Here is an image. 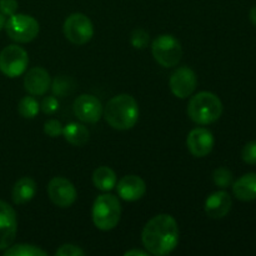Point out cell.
Returning a JSON list of instances; mask_svg holds the SVG:
<instances>
[{"label": "cell", "instance_id": "4", "mask_svg": "<svg viewBox=\"0 0 256 256\" xmlns=\"http://www.w3.org/2000/svg\"><path fill=\"white\" fill-rule=\"evenodd\" d=\"M92 222L102 232L115 229L122 216V205L115 195L102 194L95 199L92 205Z\"/></svg>", "mask_w": 256, "mask_h": 256}, {"label": "cell", "instance_id": "27", "mask_svg": "<svg viewBox=\"0 0 256 256\" xmlns=\"http://www.w3.org/2000/svg\"><path fill=\"white\" fill-rule=\"evenodd\" d=\"M242 159L246 164H256V140L250 142L242 148Z\"/></svg>", "mask_w": 256, "mask_h": 256}, {"label": "cell", "instance_id": "17", "mask_svg": "<svg viewBox=\"0 0 256 256\" xmlns=\"http://www.w3.org/2000/svg\"><path fill=\"white\" fill-rule=\"evenodd\" d=\"M232 192L240 202L256 200V172L242 175L232 184Z\"/></svg>", "mask_w": 256, "mask_h": 256}, {"label": "cell", "instance_id": "9", "mask_svg": "<svg viewBox=\"0 0 256 256\" xmlns=\"http://www.w3.org/2000/svg\"><path fill=\"white\" fill-rule=\"evenodd\" d=\"M48 195L52 204L59 208L72 206L78 198L74 184L62 176H55L50 180L48 184Z\"/></svg>", "mask_w": 256, "mask_h": 256}, {"label": "cell", "instance_id": "22", "mask_svg": "<svg viewBox=\"0 0 256 256\" xmlns=\"http://www.w3.org/2000/svg\"><path fill=\"white\" fill-rule=\"evenodd\" d=\"M46 252L40 248L30 244H18L14 246H9L4 256H46Z\"/></svg>", "mask_w": 256, "mask_h": 256}, {"label": "cell", "instance_id": "5", "mask_svg": "<svg viewBox=\"0 0 256 256\" xmlns=\"http://www.w3.org/2000/svg\"><path fill=\"white\" fill-rule=\"evenodd\" d=\"M152 52L158 64L164 68H172L182 60V48L174 35L162 34L152 42Z\"/></svg>", "mask_w": 256, "mask_h": 256}, {"label": "cell", "instance_id": "21", "mask_svg": "<svg viewBox=\"0 0 256 256\" xmlns=\"http://www.w3.org/2000/svg\"><path fill=\"white\" fill-rule=\"evenodd\" d=\"M50 88H52L55 96L64 98L74 92L75 82L70 76H66V75H60V76L55 78Z\"/></svg>", "mask_w": 256, "mask_h": 256}, {"label": "cell", "instance_id": "32", "mask_svg": "<svg viewBox=\"0 0 256 256\" xmlns=\"http://www.w3.org/2000/svg\"><path fill=\"white\" fill-rule=\"evenodd\" d=\"M249 16H250V20H252V24L255 25L256 26V5L254 8H252V10H250V14H249Z\"/></svg>", "mask_w": 256, "mask_h": 256}, {"label": "cell", "instance_id": "18", "mask_svg": "<svg viewBox=\"0 0 256 256\" xmlns=\"http://www.w3.org/2000/svg\"><path fill=\"white\" fill-rule=\"evenodd\" d=\"M36 194V182L32 178L24 176L18 180L12 190V199L16 205L26 204Z\"/></svg>", "mask_w": 256, "mask_h": 256}, {"label": "cell", "instance_id": "7", "mask_svg": "<svg viewBox=\"0 0 256 256\" xmlns=\"http://www.w3.org/2000/svg\"><path fill=\"white\" fill-rule=\"evenodd\" d=\"M64 35L72 44L84 45L94 36V26L89 18L82 12H72L62 25Z\"/></svg>", "mask_w": 256, "mask_h": 256}, {"label": "cell", "instance_id": "1", "mask_svg": "<svg viewBox=\"0 0 256 256\" xmlns=\"http://www.w3.org/2000/svg\"><path fill=\"white\" fill-rule=\"evenodd\" d=\"M142 242L149 254H170L179 242V228L172 215L159 214L146 222L142 232Z\"/></svg>", "mask_w": 256, "mask_h": 256}, {"label": "cell", "instance_id": "20", "mask_svg": "<svg viewBox=\"0 0 256 256\" xmlns=\"http://www.w3.org/2000/svg\"><path fill=\"white\" fill-rule=\"evenodd\" d=\"M92 182L95 188L102 192H112L116 186V174L109 166H100L92 172Z\"/></svg>", "mask_w": 256, "mask_h": 256}, {"label": "cell", "instance_id": "28", "mask_svg": "<svg viewBox=\"0 0 256 256\" xmlns=\"http://www.w3.org/2000/svg\"><path fill=\"white\" fill-rule=\"evenodd\" d=\"M56 256H84V250L80 249L79 246L74 244H64L56 250L55 252Z\"/></svg>", "mask_w": 256, "mask_h": 256}, {"label": "cell", "instance_id": "8", "mask_svg": "<svg viewBox=\"0 0 256 256\" xmlns=\"http://www.w3.org/2000/svg\"><path fill=\"white\" fill-rule=\"evenodd\" d=\"M29 64L26 50L19 45H8L0 52V72L8 78L22 75Z\"/></svg>", "mask_w": 256, "mask_h": 256}, {"label": "cell", "instance_id": "23", "mask_svg": "<svg viewBox=\"0 0 256 256\" xmlns=\"http://www.w3.org/2000/svg\"><path fill=\"white\" fill-rule=\"evenodd\" d=\"M40 110V104L34 96H24L18 105V112L25 119H34Z\"/></svg>", "mask_w": 256, "mask_h": 256}, {"label": "cell", "instance_id": "13", "mask_svg": "<svg viewBox=\"0 0 256 256\" xmlns=\"http://www.w3.org/2000/svg\"><path fill=\"white\" fill-rule=\"evenodd\" d=\"M214 144V135L206 128H195L186 138L188 149L195 158L208 156L212 152Z\"/></svg>", "mask_w": 256, "mask_h": 256}, {"label": "cell", "instance_id": "15", "mask_svg": "<svg viewBox=\"0 0 256 256\" xmlns=\"http://www.w3.org/2000/svg\"><path fill=\"white\" fill-rule=\"evenodd\" d=\"M116 192L125 202H138L146 192V184L138 175H125L116 182Z\"/></svg>", "mask_w": 256, "mask_h": 256}, {"label": "cell", "instance_id": "10", "mask_svg": "<svg viewBox=\"0 0 256 256\" xmlns=\"http://www.w3.org/2000/svg\"><path fill=\"white\" fill-rule=\"evenodd\" d=\"M170 90L179 99H186L192 96L198 85L196 74L188 66L178 68L172 74L169 80Z\"/></svg>", "mask_w": 256, "mask_h": 256}, {"label": "cell", "instance_id": "16", "mask_svg": "<svg viewBox=\"0 0 256 256\" xmlns=\"http://www.w3.org/2000/svg\"><path fill=\"white\" fill-rule=\"evenodd\" d=\"M232 206V196L229 195V192H224V190H219V192L210 194L204 204L205 212L212 219H222V218L226 216Z\"/></svg>", "mask_w": 256, "mask_h": 256}, {"label": "cell", "instance_id": "30", "mask_svg": "<svg viewBox=\"0 0 256 256\" xmlns=\"http://www.w3.org/2000/svg\"><path fill=\"white\" fill-rule=\"evenodd\" d=\"M18 10V2L16 0H0V12L4 14L5 16L15 14Z\"/></svg>", "mask_w": 256, "mask_h": 256}, {"label": "cell", "instance_id": "29", "mask_svg": "<svg viewBox=\"0 0 256 256\" xmlns=\"http://www.w3.org/2000/svg\"><path fill=\"white\" fill-rule=\"evenodd\" d=\"M40 109L42 110V112L45 114H54V112H58L59 109V102L55 96H45L42 99V104H40Z\"/></svg>", "mask_w": 256, "mask_h": 256}, {"label": "cell", "instance_id": "6", "mask_svg": "<svg viewBox=\"0 0 256 256\" xmlns=\"http://www.w3.org/2000/svg\"><path fill=\"white\" fill-rule=\"evenodd\" d=\"M5 32L14 42L25 44L30 42L39 34V22L35 18L26 14H12L5 22Z\"/></svg>", "mask_w": 256, "mask_h": 256}, {"label": "cell", "instance_id": "11", "mask_svg": "<svg viewBox=\"0 0 256 256\" xmlns=\"http://www.w3.org/2000/svg\"><path fill=\"white\" fill-rule=\"evenodd\" d=\"M74 114L80 122L94 124L99 122L102 116V102L94 95L82 94L75 99L72 105Z\"/></svg>", "mask_w": 256, "mask_h": 256}, {"label": "cell", "instance_id": "19", "mask_svg": "<svg viewBox=\"0 0 256 256\" xmlns=\"http://www.w3.org/2000/svg\"><path fill=\"white\" fill-rule=\"evenodd\" d=\"M62 136L69 144L74 146H82L89 142L90 132L85 125L80 122H69L62 130Z\"/></svg>", "mask_w": 256, "mask_h": 256}, {"label": "cell", "instance_id": "33", "mask_svg": "<svg viewBox=\"0 0 256 256\" xmlns=\"http://www.w3.org/2000/svg\"><path fill=\"white\" fill-rule=\"evenodd\" d=\"M5 22H6V19H5V15L0 12V30L5 26Z\"/></svg>", "mask_w": 256, "mask_h": 256}, {"label": "cell", "instance_id": "14", "mask_svg": "<svg viewBox=\"0 0 256 256\" xmlns=\"http://www.w3.org/2000/svg\"><path fill=\"white\" fill-rule=\"evenodd\" d=\"M50 86H52V78L44 68H32L25 74L24 88L32 96H40V95L46 94Z\"/></svg>", "mask_w": 256, "mask_h": 256}, {"label": "cell", "instance_id": "25", "mask_svg": "<svg viewBox=\"0 0 256 256\" xmlns=\"http://www.w3.org/2000/svg\"><path fill=\"white\" fill-rule=\"evenodd\" d=\"M150 42V36H149V32L146 30L142 29V28H138L135 29L134 32H132V36H130V42H132V46L135 49H145L148 46Z\"/></svg>", "mask_w": 256, "mask_h": 256}, {"label": "cell", "instance_id": "3", "mask_svg": "<svg viewBox=\"0 0 256 256\" xmlns=\"http://www.w3.org/2000/svg\"><path fill=\"white\" fill-rule=\"evenodd\" d=\"M222 114V102L212 92H200L190 99L188 115L199 125H209L219 120Z\"/></svg>", "mask_w": 256, "mask_h": 256}, {"label": "cell", "instance_id": "12", "mask_svg": "<svg viewBox=\"0 0 256 256\" xmlns=\"http://www.w3.org/2000/svg\"><path fill=\"white\" fill-rule=\"evenodd\" d=\"M16 232V212L6 202L0 200V250H6L12 246Z\"/></svg>", "mask_w": 256, "mask_h": 256}, {"label": "cell", "instance_id": "26", "mask_svg": "<svg viewBox=\"0 0 256 256\" xmlns=\"http://www.w3.org/2000/svg\"><path fill=\"white\" fill-rule=\"evenodd\" d=\"M62 130H64V126L56 119L48 120L44 124V132L50 138L60 136V135H62Z\"/></svg>", "mask_w": 256, "mask_h": 256}, {"label": "cell", "instance_id": "31", "mask_svg": "<svg viewBox=\"0 0 256 256\" xmlns=\"http://www.w3.org/2000/svg\"><path fill=\"white\" fill-rule=\"evenodd\" d=\"M124 255L125 256H146V255H149V252H142V250L132 249V250H128V252H125Z\"/></svg>", "mask_w": 256, "mask_h": 256}, {"label": "cell", "instance_id": "24", "mask_svg": "<svg viewBox=\"0 0 256 256\" xmlns=\"http://www.w3.org/2000/svg\"><path fill=\"white\" fill-rule=\"evenodd\" d=\"M212 180H214L215 185L218 188H222V189H226L230 185L232 184V180H234V175L226 168H218L212 172Z\"/></svg>", "mask_w": 256, "mask_h": 256}, {"label": "cell", "instance_id": "2", "mask_svg": "<svg viewBox=\"0 0 256 256\" xmlns=\"http://www.w3.org/2000/svg\"><path fill=\"white\" fill-rule=\"evenodd\" d=\"M104 119L112 129L129 130L139 119V105L129 94H120L112 98L102 110Z\"/></svg>", "mask_w": 256, "mask_h": 256}]
</instances>
